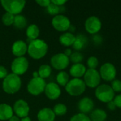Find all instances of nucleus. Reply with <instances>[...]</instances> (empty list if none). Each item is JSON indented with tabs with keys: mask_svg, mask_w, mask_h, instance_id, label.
Listing matches in <instances>:
<instances>
[{
	"mask_svg": "<svg viewBox=\"0 0 121 121\" xmlns=\"http://www.w3.org/2000/svg\"><path fill=\"white\" fill-rule=\"evenodd\" d=\"M69 121H91L90 118L86 115V114H83V113H78L76 114L74 116H73Z\"/></svg>",
	"mask_w": 121,
	"mask_h": 121,
	"instance_id": "obj_32",
	"label": "nucleus"
},
{
	"mask_svg": "<svg viewBox=\"0 0 121 121\" xmlns=\"http://www.w3.org/2000/svg\"><path fill=\"white\" fill-rule=\"evenodd\" d=\"M89 40L87 37L84 34L79 33L75 37V40L72 47L75 50L79 51L85 48L87 46Z\"/></svg>",
	"mask_w": 121,
	"mask_h": 121,
	"instance_id": "obj_19",
	"label": "nucleus"
},
{
	"mask_svg": "<svg viewBox=\"0 0 121 121\" xmlns=\"http://www.w3.org/2000/svg\"><path fill=\"white\" fill-rule=\"evenodd\" d=\"M113 101L115 103L117 108H121V94H118L117 96H115Z\"/></svg>",
	"mask_w": 121,
	"mask_h": 121,
	"instance_id": "obj_37",
	"label": "nucleus"
},
{
	"mask_svg": "<svg viewBox=\"0 0 121 121\" xmlns=\"http://www.w3.org/2000/svg\"><path fill=\"white\" fill-rule=\"evenodd\" d=\"M86 84L84 80L77 78H73L69 80L65 86L66 91L72 96L82 95L86 90Z\"/></svg>",
	"mask_w": 121,
	"mask_h": 121,
	"instance_id": "obj_3",
	"label": "nucleus"
},
{
	"mask_svg": "<svg viewBox=\"0 0 121 121\" xmlns=\"http://www.w3.org/2000/svg\"><path fill=\"white\" fill-rule=\"evenodd\" d=\"M69 82V74L65 71H60L57 75V82L58 85L62 86H66Z\"/></svg>",
	"mask_w": 121,
	"mask_h": 121,
	"instance_id": "obj_25",
	"label": "nucleus"
},
{
	"mask_svg": "<svg viewBox=\"0 0 121 121\" xmlns=\"http://www.w3.org/2000/svg\"><path fill=\"white\" fill-rule=\"evenodd\" d=\"M21 121H31V119L28 116H27V117H25V118H21Z\"/></svg>",
	"mask_w": 121,
	"mask_h": 121,
	"instance_id": "obj_42",
	"label": "nucleus"
},
{
	"mask_svg": "<svg viewBox=\"0 0 121 121\" xmlns=\"http://www.w3.org/2000/svg\"><path fill=\"white\" fill-rule=\"evenodd\" d=\"M8 75V72L6 70V69L4 67L0 65V79H4L6 78V77Z\"/></svg>",
	"mask_w": 121,
	"mask_h": 121,
	"instance_id": "obj_36",
	"label": "nucleus"
},
{
	"mask_svg": "<svg viewBox=\"0 0 121 121\" xmlns=\"http://www.w3.org/2000/svg\"><path fill=\"white\" fill-rule=\"evenodd\" d=\"M53 112L55 113V116H64L67 112V107L63 104H57L54 106Z\"/></svg>",
	"mask_w": 121,
	"mask_h": 121,
	"instance_id": "obj_27",
	"label": "nucleus"
},
{
	"mask_svg": "<svg viewBox=\"0 0 121 121\" xmlns=\"http://www.w3.org/2000/svg\"><path fill=\"white\" fill-rule=\"evenodd\" d=\"M13 111V113L16 115V116H18L19 118H23L28 116L30 111V107L26 101L23 99H20L14 103Z\"/></svg>",
	"mask_w": 121,
	"mask_h": 121,
	"instance_id": "obj_13",
	"label": "nucleus"
},
{
	"mask_svg": "<svg viewBox=\"0 0 121 121\" xmlns=\"http://www.w3.org/2000/svg\"><path fill=\"white\" fill-rule=\"evenodd\" d=\"M112 89L114 92H121V81L119 79H114L111 82V85Z\"/></svg>",
	"mask_w": 121,
	"mask_h": 121,
	"instance_id": "obj_33",
	"label": "nucleus"
},
{
	"mask_svg": "<svg viewBox=\"0 0 121 121\" xmlns=\"http://www.w3.org/2000/svg\"><path fill=\"white\" fill-rule=\"evenodd\" d=\"M46 86V83L45 79L38 77H33L27 85L28 91L33 96H38L43 92H44Z\"/></svg>",
	"mask_w": 121,
	"mask_h": 121,
	"instance_id": "obj_6",
	"label": "nucleus"
},
{
	"mask_svg": "<svg viewBox=\"0 0 121 121\" xmlns=\"http://www.w3.org/2000/svg\"><path fill=\"white\" fill-rule=\"evenodd\" d=\"M9 121H21V119L18 117V116H13L9 120Z\"/></svg>",
	"mask_w": 121,
	"mask_h": 121,
	"instance_id": "obj_41",
	"label": "nucleus"
},
{
	"mask_svg": "<svg viewBox=\"0 0 121 121\" xmlns=\"http://www.w3.org/2000/svg\"><path fill=\"white\" fill-rule=\"evenodd\" d=\"M103 38L101 35L96 33V34H94L92 36V41L94 43V44L96 46H99V45H101L103 43Z\"/></svg>",
	"mask_w": 121,
	"mask_h": 121,
	"instance_id": "obj_34",
	"label": "nucleus"
},
{
	"mask_svg": "<svg viewBox=\"0 0 121 121\" xmlns=\"http://www.w3.org/2000/svg\"><path fill=\"white\" fill-rule=\"evenodd\" d=\"M26 33L27 36V41L30 43L31 41L38 39L40 34V29L37 25L31 24L27 28Z\"/></svg>",
	"mask_w": 121,
	"mask_h": 121,
	"instance_id": "obj_21",
	"label": "nucleus"
},
{
	"mask_svg": "<svg viewBox=\"0 0 121 121\" xmlns=\"http://www.w3.org/2000/svg\"><path fill=\"white\" fill-rule=\"evenodd\" d=\"M94 103L93 100L89 97L82 98L78 103V109L83 114H87L91 113L94 110Z\"/></svg>",
	"mask_w": 121,
	"mask_h": 121,
	"instance_id": "obj_15",
	"label": "nucleus"
},
{
	"mask_svg": "<svg viewBox=\"0 0 121 121\" xmlns=\"http://www.w3.org/2000/svg\"><path fill=\"white\" fill-rule=\"evenodd\" d=\"M13 116V108L6 104H0V121H9Z\"/></svg>",
	"mask_w": 121,
	"mask_h": 121,
	"instance_id": "obj_20",
	"label": "nucleus"
},
{
	"mask_svg": "<svg viewBox=\"0 0 121 121\" xmlns=\"http://www.w3.org/2000/svg\"><path fill=\"white\" fill-rule=\"evenodd\" d=\"M101 76L99 72L96 69H88L84 76V82L89 88H96L100 85Z\"/></svg>",
	"mask_w": 121,
	"mask_h": 121,
	"instance_id": "obj_8",
	"label": "nucleus"
},
{
	"mask_svg": "<svg viewBox=\"0 0 121 121\" xmlns=\"http://www.w3.org/2000/svg\"><path fill=\"white\" fill-rule=\"evenodd\" d=\"M89 118L91 121H105L107 118V114L105 111L96 108L91 112Z\"/></svg>",
	"mask_w": 121,
	"mask_h": 121,
	"instance_id": "obj_23",
	"label": "nucleus"
},
{
	"mask_svg": "<svg viewBox=\"0 0 121 121\" xmlns=\"http://www.w3.org/2000/svg\"><path fill=\"white\" fill-rule=\"evenodd\" d=\"M86 72V68L82 63L73 64L69 69L70 75L74 78H77V79H80L81 77H84Z\"/></svg>",
	"mask_w": 121,
	"mask_h": 121,
	"instance_id": "obj_18",
	"label": "nucleus"
},
{
	"mask_svg": "<svg viewBox=\"0 0 121 121\" xmlns=\"http://www.w3.org/2000/svg\"><path fill=\"white\" fill-rule=\"evenodd\" d=\"M69 58L64 53H57L53 55L50 59V64L53 68L57 70L62 71L69 65Z\"/></svg>",
	"mask_w": 121,
	"mask_h": 121,
	"instance_id": "obj_9",
	"label": "nucleus"
},
{
	"mask_svg": "<svg viewBox=\"0 0 121 121\" xmlns=\"http://www.w3.org/2000/svg\"><path fill=\"white\" fill-rule=\"evenodd\" d=\"M84 26L86 32L91 35H94L100 31L102 27V23L98 17L91 16L86 20Z\"/></svg>",
	"mask_w": 121,
	"mask_h": 121,
	"instance_id": "obj_12",
	"label": "nucleus"
},
{
	"mask_svg": "<svg viewBox=\"0 0 121 121\" xmlns=\"http://www.w3.org/2000/svg\"><path fill=\"white\" fill-rule=\"evenodd\" d=\"M75 37L76 36L72 33L67 32V33H64L60 36L59 40L62 45L65 47H69L73 45L75 40Z\"/></svg>",
	"mask_w": 121,
	"mask_h": 121,
	"instance_id": "obj_22",
	"label": "nucleus"
},
{
	"mask_svg": "<svg viewBox=\"0 0 121 121\" xmlns=\"http://www.w3.org/2000/svg\"><path fill=\"white\" fill-rule=\"evenodd\" d=\"M28 66L29 63L28 60L24 57H16L13 60L11 65V68L13 74L20 76L27 72Z\"/></svg>",
	"mask_w": 121,
	"mask_h": 121,
	"instance_id": "obj_7",
	"label": "nucleus"
},
{
	"mask_svg": "<svg viewBox=\"0 0 121 121\" xmlns=\"http://www.w3.org/2000/svg\"><path fill=\"white\" fill-rule=\"evenodd\" d=\"M28 51V45L23 40H17L12 45V53L16 57H23Z\"/></svg>",
	"mask_w": 121,
	"mask_h": 121,
	"instance_id": "obj_16",
	"label": "nucleus"
},
{
	"mask_svg": "<svg viewBox=\"0 0 121 121\" xmlns=\"http://www.w3.org/2000/svg\"><path fill=\"white\" fill-rule=\"evenodd\" d=\"M48 45L41 39H36L29 43L28 46V53L30 57L35 60H40L45 56L48 52Z\"/></svg>",
	"mask_w": 121,
	"mask_h": 121,
	"instance_id": "obj_1",
	"label": "nucleus"
},
{
	"mask_svg": "<svg viewBox=\"0 0 121 121\" xmlns=\"http://www.w3.org/2000/svg\"><path fill=\"white\" fill-rule=\"evenodd\" d=\"M95 96L100 101L103 103H108L113 100L115 97V92L110 85L104 84L96 87Z\"/></svg>",
	"mask_w": 121,
	"mask_h": 121,
	"instance_id": "obj_5",
	"label": "nucleus"
},
{
	"mask_svg": "<svg viewBox=\"0 0 121 121\" xmlns=\"http://www.w3.org/2000/svg\"><path fill=\"white\" fill-rule=\"evenodd\" d=\"M69 30L70 31H71V30H72V31H74V27L73 26L71 25L70 27H69Z\"/></svg>",
	"mask_w": 121,
	"mask_h": 121,
	"instance_id": "obj_44",
	"label": "nucleus"
},
{
	"mask_svg": "<svg viewBox=\"0 0 121 121\" xmlns=\"http://www.w3.org/2000/svg\"><path fill=\"white\" fill-rule=\"evenodd\" d=\"M51 72H52V68L48 65H42L39 67V69L38 71L39 77L43 79L49 77L51 74Z\"/></svg>",
	"mask_w": 121,
	"mask_h": 121,
	"instance_id": "obj_26",
	"label": "nucleus"
},
{
	"mask_svg": "<svg viewBox=\"0 0 121 121\" xmlns=\"http://www.w3.org/2000/svg\"><path fill=\"white\" fill-rule=\"evenodd\" d=\"M107 107L110 111H114L116 108V106L115 103L113 102V101H111L107 103Z\"/></svg>",
	"mask_w": 121,
	"mask_h": 121,
	"instance_id": "obj_39",
	"label": "nucleus"
},
{
	"mask_svg": "<svg viewBox=\"0 0 121 121\" xmlns=\"http://www.w3.org/2000/svg\"><path fill=\"white\" fill-rule=\"evenodd\" d=\"M101 78L106 82H112L116 79V67L110 63L106 62L101 65L99 71Z\"/></svg>",
	"mask_w": 121,
	"mask_h": 121,
	"instance_id": "obj_10",
	"label": "nucleus"
},
{
	"mask_svg": "<svg viewBox=\"0 0 121 121\" xmlns=\"http://www.w3.org/2000/svg\"><path fill=\"white\" fill-rule=\"evenodd\" d=\"M69 58V61H71L73 64H79L81 63L84 60V55H82V53L76 51L74 52H72V54Z\"/></svg>",
	"mask_w": 121,
	"mask_h": 121,
	"instance_id": "obj_28",
	"label": "nucleus"
},
{
	"mask_svg": "<svg viewBox=\"0 0 121 121\" xmlns=\"http://www.w3.org/2000/svg\"><path fill=\"white\" fill-rule=\"evenodd\" d=\"M51 2L58 6H64L65 3H67V1L66 0H51Z\"/></svg>",
	"mask_w": 121,
	"mask_h": 121,
	"instance_id": "obj_38",
	"label": "nucleus"
},
{
	"mask_svg": "<svg viewBox=\"0 0 121 121\" xmlns=\"http://www.w3.org/2000/svg\"><path fill=\"white\" fill-rule=\"evenodd\" d=\"M13 25L14 26L15 28L18 29H23L27 25V20L26 17L23 15H21V14L16 15L15 16Z\"/></svg>",
	"mask_w": 121,
	"mask_h": 121,
	"instance_id": "obj_24",
	"label": "nucleus"
},
{
	"mask_svg": "<svg viewBox=\"0 0 121 121\" xmlns=\"http://www.w3.org/2000/svg\"><path fill=\"white\" fill-rule=\"evenodd\" d=\"M1 4L5 11L14 16L21 13L26 6L24 0H1Z\"/></svg>",
	"mask_w": 121,
	"mask_h": 121,
	"instance_id": "obj_4",
	"label": "nucleus"
},
{
	"mask_svg": "<svg viewBox=\"0 0 121 121\" xmlns=\"http://www.w3.org/2000/svg\"><path fill=\"white\" fill-rule=\"evenodd\" d=\"M44 92L50 100H56L61 95V89L59 85L55 82H50L46 84Z\"/></svg>",
	"mask_w": 121,
	"mask_h": 121,
	"instance_id": "obj_14",
	"label": "nucleus"
},
{
	"mask_svg": "<svg viewBox=\"0 0 121 121\" xmlns=\"http://www.w3.org/2000/svg\"><path fill=\"white\" fill-rule=\"evenodd\" d=\"M63 53H64L66 56H67L68 57H69L71 56V55L72 54V51L71 49L67 48V49H66V50H65V52H64Z\"/></svg>",
	"mask_w": 121,
	"mask_h": 121,
	"instance_id": "obj_40",
	"label": "nucleus"
},
{
	"mask_svg": "<svg viewBox=\"0 0 121 121\" xmlns=\"http://www.w3.org/2000/svg\"><path fill=\"white\" fill-rule=\"evenodd\" d=\"M14 18L15 16L9 13L8 12H6L3 16H2V22L5 26H11L13 24V21H14Z\"/></svg>",
	"mask_w": 121,
	"mask_h": 121,
	"instance_id": "obj_29",
	"label": "nucleus"
},
{
	"mask_svg": "<svg viewBox=\"0 0 121 121\" xmlns=\"http://www.w3.org/2000/svg\"><path fill=\"white\" fill-rule=\"evenodd\" d=\"M46 9H47V11L49 14L55 16L57 15H59V13H60V6H58L52 2L50 4V5Z\"/></svg>",
	"mask_w": 121,
	"mask_h": 121,
	"instance_id": "obj_30",
	"label": "nucleus"
},
{
	"mask_svg": "<svg viewBox=\"0 0 121 121\" xmlns=\"http://www.w3.org/2000/svg\"><path fill=\"white\" fill-rule=\"evenodd\" d=\"M36 3L42 7L47 8L51 3V1H50V0H37Z\"/></svg>",
	"mask_w": 121,
	"mask_h": 121,
	"instance_id": "obj_35",
	"label": "nucleus"
},
{
	"mask_svg": "<svg viewBox=\"0 0 121 121\" xmlns=\"http://www.w3.org/2000/svg\"><path fill=\"white\" fill-rule=\"evenodd\" d=\"M52 25L55 30L60 32H65L69 30L71 26V22L67 16L62 14H59L53 17Z\"/></svg>",
	"mask_w": 121,
	"mask_h": 121,
	"instance_id": "obj_11",
	"label": "nucleus"
},
{
	"mask_svg": "<svg viewBox=\"0 0 121 121\" xmlns=\"http://www.w3.org/2000/svg\"><path fill=\"white\" fill-rule=\"evenodd\" d=\"M55 114L50 108H43L39 111L37 115L38 121H54Z\"/></svg>",
	"mask_w": 121,
	"mask_h": 121,
	"instance_id": "obj_17",
	"label": "nucleus"
},
{
	"mask_svg": "<svg viewBox=\"0 0 121 121\" xmlns=\"http://www.w3.org/2000/svg\"><path fill=\"white\" fill-rule=\"evenodd\" d=\"M39 77V75H38V72H34L33 73V77L35 78V77Z\"/></svg>",
	"mask_w": 121,
	"mask_h": 121,
	"instance_id": "obj_43",
	"label": "nucleus"
},
{
	"mask_svg": "<svg viewBox=\"0 0 121 121\" xmlns=\"http://www.w3.org/2000/svg\"><path fill=\"white\" fill-rule=\"evenodd\" d=\"M21 86V80L19 76L14 74H9L4 79L2 88L5 93L8 94H13L18 92Z\"/></svg>",
	"mask_w": 121,
	"mask_h": 121,
	"instance_id": "obj_2",
	"label": "nucleus"
},
{
	"mask_svg": "<svg viewBox=\"0 0 121 121\" xmlns=\"http://www.w3.org/2000/svg\"><path fill=\"white\" fill-rule=\"evenodd\" d=\"M86 65L89 67V69H96V68L99 65V60L96 57L94 56H91L88 58Z\"/></svg>",
	"mask_w": 121,
	"mask_h": 121,
	"instance_id": "obj_31",
	"label": "nucleus"
}]
</instances>
